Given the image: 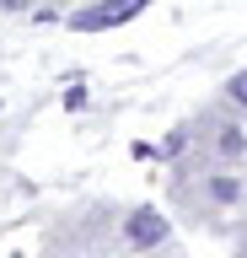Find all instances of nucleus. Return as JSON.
Instances as JSON below:
<instances>
[{
  "label": "nucleus",
  "mask_w": 247,
  "mask_h": 258,
  "mask_svg": "<svg viewBox=\"0 0 247 258\" xmlns=\"http://www.w3.org/2000/svg\"><path fill=\"white\" fill-rule=\"evenodd\" d=\"M242 129H226V135H220V151H226V156H236V151H242Z\"/></svg>",
  "instance_id": "obj_4"
},
{
  "label": "nucleus",
  "mask_w": 247,
  "mask_h": 258,
  "mask_svg": "<svg viewBox=\"0 0 247 258\" xmlns=\"http://www.w3.org/2000/svg\"><path fill=\"white\" fill-rule=\"evenodd\" d=\"M150 0H113V6H92V11H75L70 22L75 27H118V22H129L134 11H145Z\"/></svg>",
  "instance_id": "obj_1"
},
{
  "label": "nucleus",
  "mask_w": 247,
  "mask_h": 258,
  "mask_svg": "<svg viewBox=\"0 0 247 258\" xmlns=\"http://www.w3.org/2000/svg\"><path fill=\"white\" fill-rule=\"evenodd\" d=\"M6 6H22V0H6Z\"/></svg>",
  "instance_id": "obj_6"
},
{
  "label": "nucleus",
  "mask_w": 247,
  "mask_h": 258,
  "mask_svg": "<svg viewBox=\"0 0 247 258\" xmlns=\"http://www.w3.org/2000/svg\"><path fill=\"white\" fill-rule=\"evenodd\" d=\"M231 97H236V102H247V64H242V76L231 81Z\"/></svg>",
  "instance_id": "obj_5"
},
{
  "label": "nucleus",
  "mask_w": 247,
  "mask_h": 258,
  "mask_svg": "<svg viewBox=\"0 0 247 258\" xmlns=\"http://www.w3.org/2000/svg\"><path fill=\"white\" fill-rule=\"evenodd\" d=\"M161 237H167V221L156 215V210H140V215H129V242H134V247H156Z\"/></svg>",
  "instance_id": "obj_2"
},
{
  "label": "nucleus",
  "mask_w": 247,
  "mask_h": 258,
  "mask_svg": "<svg viewBox=\"0 0 247 258\" xmlns=\"http://www.w3.org/2000/svg\"><path fill=\"white\" fill-rule=\"evenodd\" d=\"M210 194L220 199V205H231V199H242V183H231V177H210Z\"/></svg>",
  "instance_id": "obj_3"
}]
</instances>
